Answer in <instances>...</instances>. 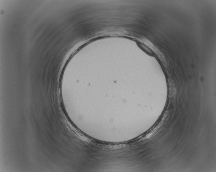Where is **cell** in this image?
I'll return each mask as SVG.
<instances>
[{
	"label": "cell",
	"instance_id": "6da1fadb",
	"mask_svg": "<svg viewBox=\"0 0 216 172\" xmlns=\"http://www.w3.org/2000/svg\"><path fill=\"white\" fill-rule=\"evenodd\" d=\"M138 45L140 47V48L142 49H143L144 51H145L147 54H149L150 55H153V53L152 51L149 48L147 47L146 46L143 45V44H142V43H140V42H138Z\"/></svg>",
	"mask_w": 216,
	"mask_h": 172
}]
</instances>
